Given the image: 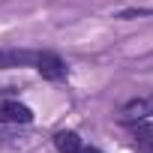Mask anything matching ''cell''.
<instances>
[{"label": "cell", "instance_id": "cell-5", "mask_svg": "<svg viewBox=\"0 0 153 153\" xmlns=\"http://www.w3.org/2000/svg\"><path fill=\"white\" fill-rule=\"evenodd\" d=\"M54 144H57V150H60V153H102V150H96V147H87L78 135L72 132V129L57 132V135H54Z\"/></svg>", "mask_w": 153, "mask_h": 153}, {"label": "cell", "instance_id": "cell-6", "mask_svg": "<svg viewBox=\"0 0 153 153\" xmlns=\"http://www.w3.org/2000/svg\"><path fill=\"white\" fill-rule=\"evenodd\" d=\"M132 129V138H135V147L141 153H153V123L150 120H135V123H126Z\"/></svg>", "mask_w": 153, "mask_h": 153}, {"label": "cell", "instance_id": "cell-3", "mask_svg": "<svg viewBox=\"0 0 153 153\" xmlns=\"http://www.w3.org/2000/svg\"><path fill=\"white\" fill-rule=\"evenodd\" d=\"M147 117H153V93L135 96V99H129L120 108V120L123 123H135V120H147Z\"/></svg>", "mask_w": 153, "mask_h": 153}, {"label": "cell", "instance_id": "cell-1", "mask_svg": "<svg viewBox=\"0 0 153 153\" xmlns=\"http://www.w3.org/2000/svg\"><path fill=\"white\" fill-rule=\"evenodd\" d=\"M33 66H36V72L42 75L45 81H66V75H69L66 60L60 54H54V51H39Z\"/></svg>", "mask_w": 153, "mask_h": 153}, {"label": "cell", "instance_id": "cell-2", "mask_svg": "<svg viewBox=\"0 0 153 153\" xmlns=\"http://www.w3.org/2000/svg\"><path fill=\"white\" fill-rule=\"evenodd\" d=\"M33 111L18 102V99H0V123L3 126H18V123H30Z\"/></svg>", "mask_w": 153, "mask_h": 153}, {"label": "cell", "instance_id": "cell-4", "mask_svg": "<svg viewBox=\"0 0 153 153\" xmlns=\"http://www.w3.org/2000/svg\"><path fill=\"white\" fill-rule=\"evenodd\" d=\"M36 54H39V51H30V48H9V45H3V48H0V69L33 66V63H36Z\"/></svg>", "mask_w": 153, "mask_h": 153}]
</instances>
